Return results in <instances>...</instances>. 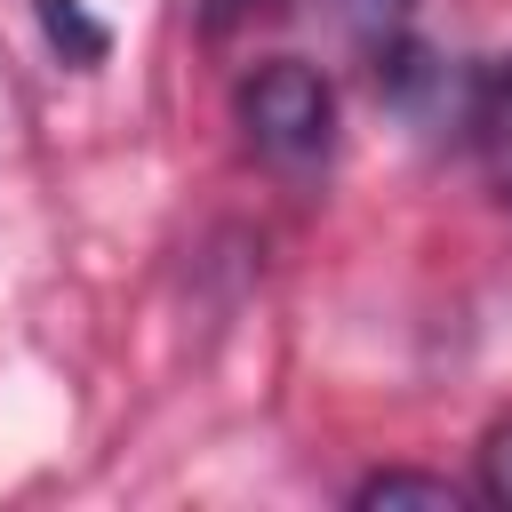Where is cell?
Wrapping results in <instances>:
<instances>
[{
    "label": "cell",
    "instance_id": "obj_1",
    "mask_svg": "<svg viewBox=\"0 0 512 512\" xmlns=\"http://www.w3.org/2000/svg\"><path fill=\"white\" fill-rule=\"evenodd\" d=\"M232 112H240L248 144H256L272 168H312V160H328V144H336V88H328V72L304 64V56H264L256 72H240Z\"/></svg>",
    "mask_w": 512,
    "mask_h": 512
},
{
    "label": "cell",
    "instance_id": "obj_2",
    "mask_svg": "<svg viewBox=\"0 0 512 512\" xmlns=\"http://www.w3.org/2000/svg\"><path fill=\"white\" fill-rule=\"evenodd\" d=\"M456 128H464V144H472V160H480V176L512 200V56H496V64H480L472 80H464V104H456Z\"/></svg>",
    "mask_w": 512,
    "mask_h": 512
},
{
    "label": "cell",
    "instance_id": "obj_3",
    "mask_svg": "<svg viewBox=\"0 0 512 512\" xmlns=\"http://www.w3.org/2000/svg\"><path fill=\"white\" fill-rule=\"evenodd\" d=\"M352 504H432V512H456L464 488L440 480V472H368V480L352 488Z\"/></svg>",
    "mask_w": 512,
    "mask_h": 512
},
{
    "label": "cell",
    "instance_id": "obj_4",
    "mask_svg": "<svg viewBox=\"0 0 512 512\" xmlns=\"http://www.w3.org/2000/svg\"><path fill=\"white\" fill-rule=\"evenodd\" d=\"M40 24H48V40L64 48V64H104V48H112V32H104L80 0H40Z\"/></svg>",
    "mask_w": 512,
    "mask_h": 512
},
{
    "label": "cell",
    "instance_id": "obj_5",
    "mask_svg": "<svg viewBox=\"0 0 512 512\" xmlns=\"http://www.w3.org/2000/svg\"><path fill=\"white\" fill-rule=\"evenodd\" d=\"M408 8H416V0H336L344 32H352L368 56H392V48L408 40Z\"/></svg>",
    "mask_w": 512,
    "mask_h": 512
},
{
    "label": "cell",
    "instance_id": "obj_6",
    "mask_svg": "<svg viewBox=\"0 0 512 512\" xmlns=\"http://www.w3.org/2000/svg\"><path fill=\"white\" fill-rule=\"evenodd\" d=\"M480 488H488L496 504H512V424L488 432V448H480Z\"/></svg>",
    "mask_w": 512,
    "mask_h": 512
},
{
    "label": "cell",
    "instance_id": "obj_7",
    "mask_svg": "<svg viewBox=\"0 0 512 512\" xmlns=\"http://www.w3.org/2000/svg\"><path fill=\"white\" fill-rule=\"evenodd\" d=\"M280 0H200V24L208 32H232V24H248V16H272Z\"/></svg>",
    "mask_w": 512,
    "mask_h": 512
}]
</instances>
